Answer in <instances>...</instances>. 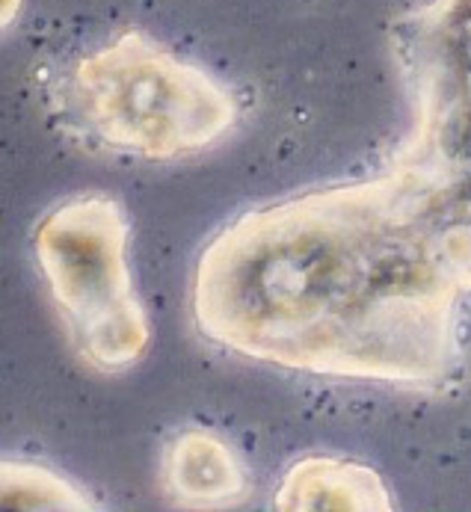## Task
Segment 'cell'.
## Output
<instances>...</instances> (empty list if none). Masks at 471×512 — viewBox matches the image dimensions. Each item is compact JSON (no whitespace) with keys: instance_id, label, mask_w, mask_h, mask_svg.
Segmentation results:
<instances>
[{"instance_id":"obj_1","label":"cell","mask_w":471,"mask_h":512,"mask_svg":"<svg viewBox=\"0 0 471 512\" xmlns=\"http://www.w3.org/2000/svg\"><path fill=\"white\" fill-rule=\"evenodd\" d=\"M69 98L101 143L152 160L211 146L235 119V104L214 77L143 33H125L83 57Z\"/></svg>"},{"instance_id":"obj_5","label":"cell","mask_w":471,"mask_h":512,"mask_svg":"<svg viewBox=\"0 0 471 512\" xmlns=\"http://www.w3.org/2000/svg\"><path fill=\"white\" fill-rule=\"evenodd\" d=\"M21 3H24V0H0V33L9 30V27L15 24V18H18V12H21Z\"/></svg>"},{"instance_id":"obj_3","label":"cell","mask_w":471,"mask_h":512,"mask_svg":"<svg viewBox=\"0 0 471 512\" xmlns=\"http://www.w3.org/2000/svg\"><path fill=\"white\" fill-rule=\"evenodd\" d=\"M166 483L187 504H220L240 495L243 474L223 441L211 433H184L169 450Z\"/></svg>"},{"instance_id":"obj_4","label":"cell","mask_w":471,"mask_h":512,"mask_svg":"<svg viewBox=\"0 0 471 512\" xmlns=\"http://www.w3.org/2000/svg\"><path fill=\"white\" fill-rule=\"evenodd\" d=\"M0 510H92V501L45 465L0 459Z\"/></svg>"},{"instance_id":"obj_2","label":"cell","mask_w":471,"mask_h":512,"mask_svg":"<svg viewBox=\"0 0 471 512\" xmlns=\"http://www.w3.org/2000/svg\"><path fill=\"white\" fill-rule=\"evenodd\" d=\"M36 261L89 365L122 370L143 356L149 323L128 273V220L116 199L57 205L36 228Z\"/></svg>"}]
</instances>
